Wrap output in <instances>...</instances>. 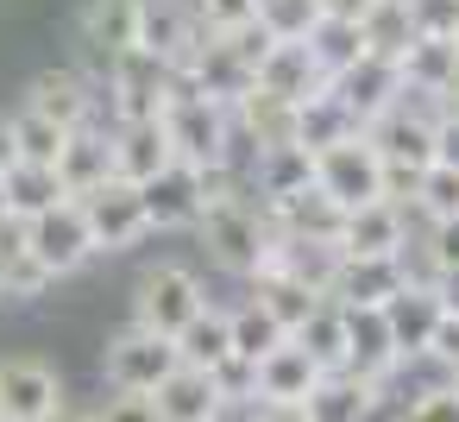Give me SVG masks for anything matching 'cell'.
Here are the masks:
<instances>
[{"mask_svg":"<svg viewBox=\"0 0 459 422\" xmlns=\"http://www.w3.org/2000/svg\"><path fill=\"white\" fill-rule=\"evenodd\" d=\"M321 378H327V372H321L296 340H283L277 353H264V359L252 365V397H258V409H302Z\"/></svg>","mask_w":459,"mask_h":422,"instance_id":"cell-11","label":"cell"},{"mask_svg":"<svg viewBox=\"0 0 459 422\" xmlns=\"http://www.w3.org/2000/svg\"><path fill=\"white\" fill-rule=\"evenodd\" d=\"M290 340H296L321 372H346V321H340V309H333V303H321V309H315Z\"/></svg>","mask_w":459,"mask_h":422,"instance_id":"cell-35","label":"cell"},{"mask_svg":"<svg viewBox=\"0 0 459 422\" xmlns=\"http://www.w3.org/2000/svg\"><path fill=\"white\" fill-rule=\"evenodd\" d=\"M221 422H246V416H221Z\"/></svg>","mask_w":459,"mask_h":422,"instance_id":"cell-54","label":"cell"},{"mask_svg":"<svg viewBox=\"0 0 459 422\" xmlns=\"http://www.w3.org/2000/svg\"><path fill=\"white\" fill-rule=\"evenodd\" d=\"M145 57H158L164 70H189V57L202 51V26L189 13V0H139V39Z\"/></svg>","mask_w":459,"mask_h":422,"instance_id":"cell-9","label":"cell"},{"mask_svg":"<svg viewBox=\"0 0 459 422\" xmlns=\"http://www.w3.org/2000/svg\"><path fill=\"white\" fill-rule=\"evenodd\" d=\"M7 133H13V164H45V171H57V152H64V127H51V120H39L32 108H20V114H7Z\"/></svg>","mask_w":459,"mask_h":422,"instance_id":"cell-36","label":"cell"},{"mask_svg":"<svg viewBox=\"0 0 459 422\" xmlns=\"http://www.w3.org/2000/svg\"><path fill=\"white\" fill-rule=\"evenodd\" d=\"M252 303H258V309H264L283 334H296V328L321 309V296H315L308 284H296L290 271H277V265H264V271L252 277Z\"/></svg>","mask_w":459,"mask_h":422,"instance_id":"cell-28","label":"cell"},{"mask_svg":"<svg viewBox=\"0 0 459 422\" xmlns=\"http://www.w3.org/2000/svg\"><path fill=\"white\" fill-rule=\"evenodd\" d=\"M233 114H239V127H246V139L258 145V152H271V145H296V108H283V101H271V95H239L233 101Z\"/></svg>","mask_w":459,"mask_h":422,"instance_id":"cell-31","label":"cell"},{"mask_svg":"<svg viewBox=\"0 0 459 422\" xmlns=\"http://www.w3.org/2000/svg\"><path fill=\"white\" fill-rule=\"evenodd\" d=\"M371 409H377V384H365L352 372H327L302 403L308 422H371Z\"/></svg>","mask_w":459,"mask_h":422,"instance_id":"cell-23","label":"cell"},{"mask_svg":"<svg viewBox=\"0 0 459 422\" xmlns=\"http://www.w3.org/2000/svg\"><path fill=\"white\" fill-rule=\"evenodd\" d=\"M421 252H428V271H459V221H434Z\"/></svg>","mask_w":459,"mask_h":422,"instance_id":"cell-42","label":"cell"},{"mask_svg":"<svg viewBox=\"0 0 459 422\" xmlns=\"http://www.w3.org/2000/svg\"><path fill=\"white\" fill-rule=\"evenodd\" d=\"M252 183H258L264 208H277V202H290V196L315 189V152H302V145H271V152H258Z\"/></svg>","mask_w":459,"mask_h":422,"instance_id":"cell-24","label":"cell"},{"mask_svg":"<svg viewBox=\"0 0 459 422\" xmlns=\"http://www.w3.org/2000/svg\"><path fill=\"white\" fill-rule=\"evenodd\" d=\"M371 7V0H327V13H340V20H359Z\"/></svg>","mask_w":459,"mask_h":422,"instance_id":"cell-48","label":"cell"},{"mask_svg":"<svg viewBox=\"0 0 459 422\" xmlns=\"http://www.w3.org/2000/svg\"><path fill=\"white\" fill-rule=\"evenodd\" d=\"M252 422H308V416H302V409H258Z\"/></svg>","mask_w":459,"mask_h":422,"instance_id":"cell-49","label":"cell"},{"mask_svg":"<svg viewBox=\"0 0 459 422\" xmlns=\"http://www.w3.org/2000/svg\"><path fill=\"white\" fill-rule=\"evenodd\" d=\"M340 321H346V372L365 378V384H384V378L403 365L384 309H340Z\"/></svg>","mask_w":459,"mask_h":422,"instance_id":"cell-15","label":"cell"},{"mask_svg":"<svg viewBox=\"0 0 459 422\" xmlns=\"http://www.w3.org/2000/svg\"><path fill=\"white\" fill-rule=\"evenodd\" d=\"M51 422H95V409H70V403H64V409H57Z\"/></svg>","mask_w":459,"mask_h":422,"instance_id":"cell-52","label":"cell"},{"mask_svg":"<svg viewBox=\"0 0 459 422\" xmlns=\"http://www.w3.org/2000/svg\"><path fill=\"white\" fill-rule=\"evenodd\" d=\"M453 45H459V39H453Z\"/></svg>","mask_w":459,"mask_h":422,"instance_id":"cell-56","label":"cell"},{"mask_svg":"<svg viewBox=\"0 0 459 422\" xmlns=\"http://www.w3.org/2000/svg\"><path fill=\"white\" fill-rule=\"evenodd\" d=\"M13 164V133H7V120H0V171Z\"/></svg>","mask_w":459,"mask_h":422,"instance_id":"cell-50","label":"cell"},{"mask_svg":"<svg viewBox=\"0 0 459 422\" xmlns=\"http://www.w3.org/2000/svg\"><path fill=\"white\" fill-rule=\"evenodd\" d=\"M327 89H333V101L359 120V133H365L371 120H384V114L403 101V70H396V64H384V57H359V64H352V70H340Z\"/></svg>","mask_w":459,"mask_h":422,"instance_id":"cell-10","label":"cell"},{"mask_svg":"<svg viewBox=\"0 0 459 422\" xmlns=\"http://www.w3.org/2000/svg\"><path fill=\"white\" fill-rule=\"evenodd\" d=\"M64 409V378L45 359H0V422H51Z\"/></svg>","mask_w":459,"mask_h":422,"instance_id":"cell-8","label":"cell"},{"mask_svg":"<svg viewBox=\"0 0 459 422\" xmlns=\"http://www.w3.org/2000/svg\"><path fill=\"white\" fill-rule=\"evenodd\" d=\"M139 202H145V221L152 227H195L202 221V171L170 164L152 183H139Z\"/></svg>","mask_w":459,"mask_h":422,"instance_id":"cell-18","label":"cell"},{"mask_svg":"<svg viewBox=\"0 0 459 422\" xmlns=\"http://www.w3.org/2000/svg\"><path fill=\"white\" fill-rule=\"evenodd\" d=\"M415 39H459V0H409Z\"/></svg>","mask_w":459,"mask_h":422,"instance_id":"cell-41","label":"cell"},{"mask_svg":"<svg viewBox=\"0 0 459 422\" xmlns=\"http://www.w3.org/2000/svg\"><path fill=\"white\" fill-rule=\"evenodd\" d=\"M403 290H409V277H403L396 259H340V271L327 284V303L333 309H384Z\"/></svg>","mask_w":459,"mask_h":422,"instance_id":"cell-14","label":"cell"},{"mask_svg":"<svg viewBox=\"0 0 459 422\" xmlns=\"http://www.w3.org/2000/svg\"><path fill=\"white\" fill-rule=\"evenodd\" d=\"M177 359L183 365H195V372H214V365H227L233 359V340H227V315L221 309H202L183 334H177Z\"/></svg>","mask_w":459,"mask_h":422,"instance_id":"cell-33","label":"cell"},{"mask_svg":"<svg viewBox=\"0 0 459 422\" xmlns=\"http://www.w3.org/2000/svg\"><path fill=\"white\" fill-rule=\"evenodd\" d=\"M0 215H7V208H0Z\"/></svg>","mask_w":459,"mask_h":422,"instance_id":"cell-55","label":"cell"},{"mask_svg":"<svg viewBox=\"0 0 459 422\" xmlns=\"http://www.w3.org/2000/svg\"><path fill=\"white\" fill-rule=\"evenodd\" d=\"M321 20H327V0H258V32L271 45H308Z\"/></svg>","mask_w":459,"mask_h":422,"instance_id":"cell-32","label":"cell"},{"mask_svg":"<svg viewBox=\"0 0 459 422\" xmlns=\"http://www.w3.org/2000/svg\"><path fill=\"white\" fill-rule=\"evenodd\" d=\"M152 403H158V422H221V391H214V378L208 372H195V365H177L158 391H152Z\"/></svg>","mask_w":459,"mask_h":422,"instance_id":"cell-20","label":"cell"},{"mask_svg":"<svg viewBox=\"0 0 459 422\" xmlns=\"http://www.w3.org/2000/svg\"><path fill=\"white\" fill-rule=\"evenodd\" d=\"M57 277L32 259V252H13L7 265H0V303H32V296H45Z\"/></svg>","mask_w":459,"mask_h":422,"instance_id":"cell-40","label":"cell"},{"mask_svg":"<svg viewBox=\"0 0 459 422\" xmlns=\"http://www.w3.org/2000/svg\"><path fill=\"white\" fill-rule=\"evenodd\" d=\"M396 70H403V89H409V95L440 101V95L453 89V76H459V45H453V39H415Z\"/></svg>","mask_w":459,"mask_h":422,"instance_id":"cell-26","label":"cell"},{"mask_svg":"<svg viewBox=\"0 0 459 422\" xmlns=\"http://www.w3.org/2000/svg\"><path fill=\"white\" fill-rule=\"evenodd\" d=\"M26 108H32L39 120L64 127V133H76V127L95 120V95H89V83H82L76 70H39L32 89H26Z\"/></svg>","mask_w":459,"mask_h":422,"instance_id":"cell-17","label":"cell"},{"mask_svg":"<svg viewBox=\"0 0 459 422\" xmlns=\"http://www.w3.org/2000/svg\"><path fill=\"white\" fill-rule=\"evenodd\" d=\"M139 39V0H89L82 13V51L108 70L120 51H133Z\"/></svg>","mask_w":459,"mask_h":422,"instance_id":"cell-21","label":"cell"},{"mask_svg":"<svg viewBox=\"0 0 459 422\" xmlns=\"http://www.w3.org/2000/svg\"><path fill=\"white\" fill-rule=\"evenodd\" d=\"M189 13H195L202 39H233V32L258 26V0H189Z\"/></svg>","mask_w":459,"mask_h":422,"instance_id":"cell-38","label":"cell"},{"mask_svg":"<svg viewBox=\"0 0 459 422\" xmlns=\"http://www.w3.org/2000/svg\"><path fill=\"white\" fill-rule=\"evenodd\" d=\"M315 189H321L340 215H352V208H365V202H384V164H377V152L365 145V133H359V139H340V145H327V152H315Z\"/></svg>","mask_w":459,"mask_h":422,"instance_id":"cell-3","label":"cell"},{"mask_svg":"<svg viewBox=\"0 0 459 422\" xmlns=\"http://www.w3.org/2000/svg\"><path fill=\"white\" fill-rule=\"evenodd\" d=\"M403 422H459V397H453L446 384H434V391H421V397L409 403Z\"/></svg>","mask_w":459,"mask_h":422,"instance_id":"cell-43","label":"cell"},{"mask_svg":"<svg viewBox=\"0 0 459 422\" xmlns=\"http://www.w3.org/2000/svg\"><path fill=\"white\" fill-rule=\"evenodd\" d=\"M403 246H409V221H403L396 202H365V208H352V215L340 221V240H333L340 259H396Z\"/></svg>","mask_w":459,"mask_h":422,"instance_id":"cell-13","label":"cell"},{"mask_svg":"<svg viewBox=\"0 0 459 422\" xmlns=\"http://www.w3.org/2000/svg\"><path fill=\"white\" fill-rule=\"evenodd\" d=\"M108 177H114V145H108V133L76 127V133L64 139V152H57V183H64V196L82 202V196L101 189Z\"/></svg>","mask_w":459,"mask_h":422,"instance_id":"cell-19","label":"cell"},{"mask_svg":"<svg viewBox=\"0 0 459 422\" xmlns=\"http://www.w3.org/2000/svg\"><path fill=\"white\" fill-rule=\"evenodd\" d=\"M57 202H70L57 171H45V164H7V171H0V208H7L13 221H39Z\"/></svg>","mask_w":459,"mask_h":422,"instance_id":"cell-27","label":"cell"},{"mask_svg":"<svg viewBox=\"0 0 459 422\" xmlns=\"http://www.w3.org/2000/svg\"><path fill=\"white\" fill-rule=\"evenodd\" d=\"M95 422H158V403H152V397H120V391H114V397L95 409Z\"/></svg>","mask_w":459,"mask_h":422,"instance_id":"cell-44","label":"cell"},{"mask_svg":"<svg viewBox=\"0 0 459 422\" xmlns=\"http://www.w3.org/2000/svg\"><path fill=\"white\" fill-rule=\"evenodd\" d=\"M428 359H440L446 372H459V315H440V328L428 340Z\"/></svg>","mask_w":459,"mask_h":422,"instance_id":"cell-45","label":"cell"},{"mask_svg":"<svg viewBox=\"0 0 459 422\" xmlns=\"http://www.w3.org/2000/svg\"><path fill=\"white\" fill-rule=\"evenodd\" d=\"M26 252H32L51 277L82 271V265L95 259V240H89L82 208H76V202H57V208H45L39 221H26Z\"/></svg>","mask_w":459,"mask_h":422,"instance_id":"cell-6","label":"cell"},{"mask_svg":"<svg viewBox=\"0 0 459 422\" xmlns=\"http://www.w3.org/2000/svg\"><path fill=\"white\" fill-rule=\"evenodd\" d=\"M76 208H82V221H89L95 252H126V246H139V240L152 233L139 189H133V183H120V177H108L101 189H89Z\"/></svg>","mask_w":459,"mask_h":422,"instance_id":"cell-5","label":"cell"},{"mask_svg":"<svg viewBox=\"0 0 459 422\" xmlns=\"http://www.w3.org/2000/svg\"><path fill=\"white\" fill-rule=\"evenodd\" d=\"M415 208L428 221H459V171L453 164H428L415 183Z\"/></svg>","mask_w":459,"mask_h":422,"instance_id":"cell-39","label":"cell"},{"mask_svg":"<svg viewBox=\"0 0 459 422\" xmlns=\"http://www.w3.org/2000/svg\"><path fill=\"white\" fill-rule=\"evenodd\" d=\"M252 89L271 95V101H283V108H302V101H315L327 89V76H321V64H315L308 45H271L258 57V70H252Z\"/></svg>","mask_w":459,"mask_h":422,"instance_id":"cell-12","label":"cell"},{"mask_svg":"<svg viewBox=\"0 0 459 422\" xmlns=\"http://www.w3.org/2000/svg\"><path fill=\"white\" fill-rule=\"evenodd\" d=\"M227 340H233V359L258 365V359H264V353H277L290 334H283V328H277L258 303H246V309H233V315H227Z\"/></svg>","mask_w":459,"mask_h":422,"instance_id":"cell-37","label":"cell"},{"mask_svg":"<svg viewBox=\"0 0 459 422\" xmlns=\"http://www.w3.org/2000/svg\"><path fill=\"white\" fill-rule=\"evenodd\" d=\"M202 309H208L202 277H195L189 265H158V271H145V277H139V296H133V328L177 340V334H183Z\"/></svg>","mask_w":459,"mask_h":422,"instance_id":"cell-2","label":"cell"},{"mask_svg":"<svg viewBox=\"0 0 459 422\" xmlns=\"http://www.w3.org/2000/svg\"><path fill=\"white\" fill-rule=\"evenodd\" d=\"M308 51H315V64H321V76L333 83L340 70H352L359 57H365V39H359V20H340V13H327L315 32H308Z\"/></svg>","mask_w":459,"mask_h":422,"instance_id":"cell-34","label":"cell"},{"mask_svg":"<svg viewBox=\"0 0 459 422\" xmlns=\"http://www.w3.org/2000/svg\"><path fill=\"white\" fill-rule=\"evenodd\" d=\"M164 139H170V158L189 164V171H221L233 164V108L208 101V95H170L164 101Z\"/></svg>","mask_w":459,"mask_h":422,"instance_id":"cell-1","label":"cell"},{"mask_svg":"<svg viewBox=\"0 0 459 422\" xmlns=\"http://www.w3.org/2000/svg\"><path fill=\"white\" fill-rule=\"evenodd\" d=\"M177 365H183V359H177V340L145 334V328L114 334V340H108V359H101L108 391H120V397H152V391H158Z\"/></svg>","mask_w":459,"mask_h":422,"instance_id":"cell-4","label":"cell"},{"mask_svg":"<svg viewBox=\"0 0 459 422\" xmlns=\"http://www.w3.org/2000/svg\"><path fill=\"white\" fill-rule=\"evenodd\" d=\"M428 290H434L440 315H459V271H434V277H428Z\"/></svg>","mask_w":459,"mask_h":422,"instance_id":"cell-47","label":"cell"},{"mask_svg":"<svg viewBox=\"0 0 459 422\" xmlns=\"http://www.w3.org/2000/svg\"><path fill=\"white\" fill-rule=\"evenodd\" d=\"M264 215H271L277 240H321V246H333V240H340V221H346L321 189H302V196H290V202H277V208H264Z\"/></svg>","mask_w":459,"mask_h":422,"instance_id":"cell-25","label":"cell"},{"mask_svg":"<svg viewBox=\"0 0 459 422\" xmlns=\"http://www.w3.org/2000/svg\"><path fill=\"white\" fill-rule=\"evenodd\" d=\"M340 139H359V120L333 101V89H321L315 101L296 108V145H302V152H327V145H340Z\"/></svg>","mask_w":459,"mask_h":422,"instance_id":"cell-30","label":"cell"},{"mask_svg":"<svg viewBox=\"0 0 459 422\" xmlns=\"http://www.w3.org/2000/svg\"><path fill=\"white\" fill-rule=\"evenodd\" d=\"M108 145H114V177L133 183V189L177 164L170 158V139H164V120H126V127L108 133Z\"/></svg>","mask_w":459,"mask_h":422,"instance_id":"cell-16","label":"cell"},{"mask_svg":"<svg viewBox=\"0 0 459 422\" xmlns=\"http://www.w3.org/2000/svg\"><path fill=\"white\" fill-rule=\"evenodd\" d=\"M108 101H114V114H120V127H126V120H158L164 101H170V70L133 45V51H120V57L108 64Z\"/></svg>","mask_w":459,"mask_h":422,"instance_id":"cell-7","label":"cell"},{"mask_svg":"<svg viewBox=\"0 0 459 422\" xmlns=\"http://www.w3.org/2000/svg\"><path fill=\"white\" fill-rule=\"evenodd\" d=\"M446 391H453V397H459V372H453V384H446Z\"/></svg>","mask_w":459,"mask_h":422,"instance_id":"cell-53","label":"cell"},{"mask_svg":"<svg viewBox=\"0 0 459 422\" xmlns=\"http://www.w3.org/2000/svg\"><path fill=\"white\" fill-rule=\"evenodd\" d=\"M434 164H453V171H459V120H453V114L434 120Z\"/></svg>","mask_w":459,"mask_h":422,"instance_id":"cell-46","label":"cell"},{"mask_svg":"<svg viewBox=\"0 0 459 422\" xmlns=\"http://www.w3.org/2000/svg\"><path fill=\"white\" fill-rule=\"evenodd\" d=\"M440 114H453V120H459V76H453V89L440 95Z\"/></svg>","mask_w":459,"mask_h":422,"instance_id":"cell-51","label":"cell"},{"mask_svg":"<svg viewBox=\"0 0 459 422\" xmlns=\"http://www.w3.org/2000/svg\"><path fill=\"white\" fill-rule=\"evenodd\" d=\"M359 39H365V57L403 64V51L415 45V20H409V0H371V7L359 13Z\"/></svg>","mask_w":459,"mask_h":422,"instance_id":"cell-29","label":"cell"},{"mask_svg":"<svg viewBox=\"0 0 459 422\" xmlns=\"http://www.w3.org/2000/svg\"><path fill=\"white\" fill-rule=\"evenodd\" d=\"M384 321H390L396 359H415V353H428V340H434V328H440V303H434L428 284H409L403 296L384 303Z\"/></svg>","mask_w":459,"mask_h":422,"instance_id":"cell-22","label":"cell"}]
</instances>
